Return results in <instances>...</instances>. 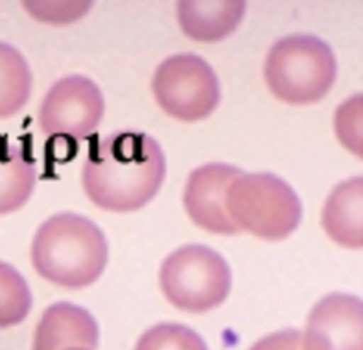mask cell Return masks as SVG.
Wrapping results in <instances>:
<instances>
[{"mask_svg":"<svg viewBox=\"0 0 363 350\" xmlns=\"http://www.w3.org/2000/svg\"><path fill=\"white\" fill-rule=\"evenodd\" d=\"M166 179V157L145 133L120 132L101 138L82 167V187L99 208L116 213L140 209Z\"/></svg>","mask_w":363,"mask_h":350,"instance_id":"1","label":"cell"},{"mask_svg":"<svg viewBox=\"0 0 363 350\" xmlns=\"http://www.w3.org/2000/svg\"><path fill=\"white\" fill-rule=\"evenodd\" d=\"M108 240L94 221L75 213H58L38 228L31 262L46 281L69 289L94 284L108 264Z\"/></svg>","mask_w":363,"mask_h":350,"instance_id":"2","label":"cell"},{"mask_svg":"<svg viewBox=\"0 0 363 350\" xmlns=\"http://www.w3.org/2000/svg\"><path fill=\"white\" fill-rule=\"evenodd\" d=\"M336 74L333 49L311 35L277 41L264 62V80L269 91L289 104L318 103L331 91Z\"/></svg>","mask_w":363,"mask_h":350,"instance_id":"3","label":"cell"},{"mask_svg":"<svg viewBox=\"0 0 363 350\" xmlns=\"http://www.w3.org/2000/svg\"><path fill=\"white\" fill-rule=\"evenodd\" d=\"M227 213L239 231L263 240H281L301 225L302 202L280 177L242 172L229 185Z\"/></svg>","mask_w":363,"mask_h":350,"instance_id":"4","label":"cell"},{"mask_svg":"<svg viewBox=\"0 0 363 350\" xmlns=\"http://www.w3.org/2000/svg\"><path fill=\"white\" fill-rule=\"evenodd\" d=\"M232 274L225 259L205 245H186L166 257L160 267V289L177 310L205 313L225 301Z\"/></svg>","mask_w":363,"mask_h":350,"instance_id":"5","label":"cell"},{"mask_svg":"<svg viewBox=\"0 0 363 350\" xmlns=\"http://www.w3.org/2000/svg\"><path fill=\"white\" fill-rule=\"evenodd\" d=\"M155 100L179 121H200L215 111L220 100L217 74L196 54H176L155 70L152 80Z\"/></svg>","mask_w":363,"mask_h":350,"instance_id":"6","label":"cell"},{"mask_svg":"<svg viewBox=\"0 0 363 350\" xmlns=\"http://www.w3.org/2000/svg\"><path fill=\"white\" fill-rule=\"evenodd\" d=\"M103 116L101 88L84 75H69L46 92L38 121L41 132L48 136L80 140L98 129Z\"/></svg>","mask_w":363,"mask_h":350,"instance_id":"7","label":"cell"},{"mask_svg":"<svg viewBox=\"0 0 363 350\" xmlns=\"http://www.w3.org/2000/svg\"><path fill=\"white\" fill-rule=\"evenodd\" d=\"M302 350H363V305L346 293L328 294L312 308Z\"/></svg>","mask_w":363,"mask_h":350,"instance_id":"8","label":"cell"},{"mask_svg":"<svg viewBox=\"0 0 363 350\" xmlns=\"http://www.w3.org/2000/svg\"><path fill=\"white\" fill-rule=\"evenodd\" d=\"M239 174L240 168L227 163H206L191 172L183 201L195 225L217 235L239 233L227 213V191Z\"/></svg>","mask_w":363,"mask_h":350,"instance_id":"9","label":"cell"},{"mask_svg":"<svg viewBox=\"0 0 363 350\" xmlns=\"http://www.w3.org/2000/svg\"><path fill=\"white\" fill-rule=\"evenodd\" d=\"M98 345V322L86 308L72 303L46 308L33 339V350H96Z\"/></svg>","mask_w":363,"mask_h":350,"instance_id":"10","label":"cell"},{"mask_svg":"<svg viewBox=\"0 0 363 350\" xmlns=\"http://www.w3.org/2000/svg\"><path fill=\"white\" fill-rule=\"evenodd\" d=\"M323 226L341 247H363V179L360 175L333 189L323 211Z\"/></svg>","mask_w":363,"mask_h":350,"instance_id":"11","label":"cell"},{"mask_svg":"<svg viewBox=\"0 0 363 350\" xmlns=\"http://www.w3.org/2000/svg\"><path fill=\"white\" fill-rule=\"evenodd\" d=\"M246 12V2H196L183 0L177 4V21L183 33L195 41L213 43L227 37L239 26Z\"/></svg>","mask_w":363,"mask_h":350,"instance_id":"12","label":"cell"},{"mask_svg":"<svg viewBox=\"0 0 363 350\" xmlns=\"http://www.w3.org/2000/svg\"><path fill=\"white\" fill-rule=\"evenodd\" d=\"M36 162L31 151L0 134V216L23 208L35 191Z\"/></svg>","mask_w":363,"mask_h":350,"instance_id":"13","label":"cell"},{"mask_svg":"<svg viewBox=\"0 0 363 350\" xmlns=\"http://www.w3.org/2000/svg\"><path fill=\"white\" fill-rule=\"evenodd\" d=\"M33 91V74L26 58L14 46L0 41V119L18 114Z\"/></svg>","mask_w":363,"mask_h":350,"instance_id":"14","label":"cell"},{"mask_svg":"<svg viewBox=\"0 0 363 350\" xmlns=\"http://www.w3.org/2000/svg\"><path fill=\"white\" fill-rule=\"evenodd\" d=\"M33 294L26 279L11 264L0 262V328H9L26 320Z\"/></svg>","mask_w":363,"mask_h":350,"instance_id":"15","label":"cell"},{"mask_svg":"<svg viewBox=\"0 0 363 350\" xmlns=\"http://www.w3.org/2000/svg\"><path fill=\"white\" fill-rule=\"evenodd\" d=\"M135 350H208L205 340L179 323H160L138 339Z\"/></svg>","mask_w":363,"mask_h":350,"instance_id":"16","label":"cell"},{"mask_svg":"<svg viewBox=\"0 0 363 350\" xmlns=\"http://www.w3.org/2000/svg\"><path fill=\"white\" fill-rule=\"evenodd\" d=\"M251 350H302V332H277L257 342Z\"/></svg>","mask_w":363,"mask_h":350,"instance_id":"17","label":"cell"},{"mask_svg":"<svg viewBox=\"0 0 363 350\" xmlns=\"http://www.w3.org/2000/svg\"><path fill=\"white\" fill-rule=\"evenodd\" d=\"M69 350H86V349H69Z\"/></svg>","mask_w":363,"mask_h":350,"instance_id":"18","label":"cell"}]
</instances>
